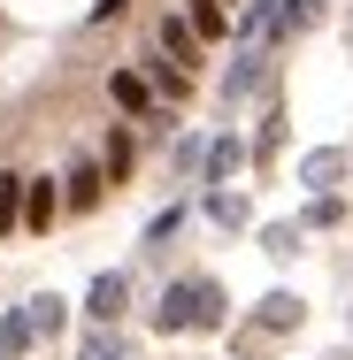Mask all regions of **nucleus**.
Here are the masks:
<instances>
[{
  "label": "nucleus",
  "instance_id": "obj_1",
  "mask_svg": "<svg viewBox=\"0 0 353 360\" xmlns=\"http://www.w3.org/2000/svg\"><path fill=\"white\" fill-rule=\"evenodd\" d=\"M123 307H131V276H116V269H108V276H92V291H85V314H92L100 330H116V322H123Z\"/></svg>",
  "mask_w": 353,
  "mask_h": 360
},
{
  "label": "nucleus",
  "instance_id": "obj_2",
  "mask_svg": "<svg viewBox=\"0 0 353 360\" xmlns=\"http://www.w3.org/2000/svg\"><path fill=\"white\" fill-rule=\"evenodd\" d=\"M269 77H277V46H246V54H238V70L223 77V100H246V92H261Z\"/></svg>",
  "mask_w": 353,
  "mask_h": 360
},
{
  "label": "nucleus",
  "instance_id": "obj_3",
  "mask_svg": "<svg viewBox=\"0 0 353 360\" xmlns=\"http://www.w3.org/2000/svg\"><path fill=\"white\" fill-rule=\"evenodd\" d=\"M54 215H62V176H23V222L54 230Z\"/></svg>",
  "mask_w": 353,
  "mask_h": 360
},
{
  "label": "nucleus",
  "instance_id": "obj_4",
  "mask_svg": "<svg viewBox=\"0 0 353 360\" xmlns=\"http://www.w3.org/2000/svg\"><path fill=\"white\" fill-rule=\"evenodd\" d=\"M100 192H108V176H100V161H77L70 176H62V207H100Z\"/></svg>",
  "mask_w": 353,
  "mask_h": 360
},
{
  "label": "nucleus",
  "instance_id": "obj_5",
  "mask_svg": "<svg viewBox=\"0 0 353 360\" xmlns=\"http://www.w3.org/2000/svg\"><path fill=\"white\" fill-rule=\"evenodd\" d=\"M154 330H161V338L192 330V284H169V291H161V307H154Z\"/></svg>",
  "mask_w": 353,
  "mask_h": 360
},
{
  "label": "nucleus",
  "instance_id": "obj_6",
  "mask_svg": "<svg viewBox=\"0 0 353 360\" xmlns=\"http://www.w3.org/2000/svg\"><path fill=\"white\" fill-rule=\"evenodd\" d=\"M161 54H169L177 70L192 77V54H200V39H192V23H185V15H161Z\"/></svg>",
  "mask_w": 353,
  "mask_h": 360
},
{
  "label": "nucleus",
  "instance_id": "obj_7",
  "mask_svg": "<svg viewBox=\"0 0 353 360\" xmlns=\"http://www.w3.org/2000/svg\"><path fill=\"white\" fill-rule=\"evenodd\" d=\"M131 161H139V146H131V131L116 123L108 146H100V176H108V184H123V176H131Z\"/></svg>",
  "mask_w": 353,
  "mask_h": 360
},
{
  "label": "nucleus",
  "instance_id": "obj_8",
  "mask_svg": "<svg viewBox=\"0 0 353 360\" xmlns=\"http://www.w3.org/2000/svg\"><path fill=\"white\" fill-rule=\"evenodd\" d=\"M185 23H192V39H230V8L223 0H192Z\"/></svg>",
  "mask_w": 353,
  "mask_h": 360
},
{
  "label": "nucleus",
  "instance_id": "obj_9",
  "mask_svg": "<svg viewBox=\"0 0 353 360\" xmlns=\"http://www.w3.org/2000/svg\"><path fill=\"white\" fill-rule=\"evenodd\" d=\"M23 322H31V338H62V322H70V314H62V299H54V291H39V299L23 307Z\"/></svg>",
  "mask_w": 353,
  "mask_h": 360
},
{
  "label": "nucleus",
  "instance_id": "obj_10",
  "mask_svg": "<svg viewBox=\"0 0 353 360\" xmlns=\"http://www.w3.org/2000/svg\"><path fill=\"white\" fill-rule=\"evenodd\" d=\"M254 330H299V299H292V291H269L261 314H254Z\"/></svg>",
  "mask_w": 353,
  "mask_h": 360
},
{
  "label": "nucleus",
  "instance_id": "obj_11",
  "mask_svg": "<svg viewBox=\"0 0 353 360\" xmlns=\"http://www.w3.org/2000/svg\"><path fill=\"white\" fill-rule=\"evenodd\" d=\"M200 161H208V184H230V176H238V161H246V146H238V139H215Z\"/></svg>",
  "mask_w": 353,
  "mask_h": 360
},
{
  "label": "nucleus",
  "instance_id": "obj_12",
  "mask_svg": "<svg viewBox=\"0 0 353 360\" xmlns=\"http://www.w3.org/2000/svg\"><path fill=\"white\" fill-rule=\"evenodd\" d=\"M192 330H223V291L208 276H192Z\"/></svg>",
  "mask_w": 353,
  "mask_h": 360
},
{
  "label": "nucleus",
  "instance_id": "obj_13",
  "mask_svg": "<svg viewBox=\"0 0 353 360\" xmlns=\"http://www.w3.org/2000/svg\"><path fill=\"white\" fill-rule=\"evenodd\" d=\"M31 353V322L23 314H0V360H23Z\"/></svg>",
  "mask_w": 353,
  "mask_h": 360
},
{
  "label": "nucleus",
  "instance_id": "obj_14",
  "mask_svg": "<svg viewBox=\"0 0 353 360\" xmlns=\"http://www.w3.org/2000/svg\"><path fill=\"white\" fill-rule=\"evenodd\" d=\"M208 215L223 222V230H238V222H246V200H238V192H223V184H208Z\"/></svg>",
  "mask_w": 353,
  "mask_h": 360
},
{
  "label": "nucleus",
  "instance_id": "obj_15",
  "mask_svg": "<svg viewBox=\"0 0 353 360\" xmlns=\"http://www.w3.org/2000/svg\"><path fill=\"white\" fill-rule=\"evenodd\" d=\"M23 222V176H0V238Z\"/></svg>",
  "mask_w": 353,
  "mask_h": 360
},
{
  "label": "nucleus",
  "instance_id": "obj_16",
  "mask_svg": "<svg viewBox=\"0 0 353 360\" xmlns=\"http://www.w3.org/2000/svg\"><path fill=\"white\" fill-rule=\"evenodd\" d=\"M154 70V84H161V100H192V77L177 70V62H146Z\"/></svg>",
  "mask_w": 353,
  "mask_h": 360
},
{
  "label": "nucleus",
  "instance_id": "obj_17",
  "mask_svg": "<svg viewBox=\"0 0 353 360\" xmlns=\"http://www.w3.org/2000/svg\"><path fill=\"white\" fill-rule=\"evenodd\" d=\"M116 100H123V108H131V115H154V92H146V77H116Z\"/></svg>",
  "mask_w": 353,
  "mask_h": 360
},
{
  "label": "nucleus",
  "instance_id": "obj_18",
  "mask_svg": "<svg viewBox=\"0 0 353 360\" xmlns=\"http://www.w3.org/2000/svg\"><path fill=\"white\" fill-rule=\"evenodd\" d=\"M261 253H299V230H292V222H269V230H261Z\"/></svg>",
  "mask_w": 353,
  "mask_h": 360
},
{
  "label": "nucleus",
  "instance_id": "obj_19",
  "mask_svg": "<svg viewBox=\"0 0 353 360\" xmlns=\"http://www.w3.org/2000/svg\"><path fill=\"white\" fill-rule=\"evenodd\" d=\"M338 169H346V153H307V169H299V176H307V184H330Z\"/></svg>",
  "mask_w": 353,
  "mask_h": 360
},
{
  "label": "nucleus",
  "instance_id": "obj_20",
  "mask_svg": "<svg viewBox=\"0 0 353 360\" xmlns=\"http://www.w3.org/2000/svg\"><path fill=\"white\" fill-rule=\"evenodd\" d=\"M177 222H185V207H169V215H154V230H146V253H161V245L177 238Z\"/></svg>",
  "mask_w": 353,
  "mask_h": 360
},
{
  "label": "nucleus",
  "instance_id": "obj_21",
  "mask_svg": "<svg viewBox=\"0 0 353 360\" xmlns=\"http://www.w3.org/2000/svg\"><path fill=\"white\" fill-rule=\"evenodd\" d=\"M85 360H123V345H116V330H108V338H85Z\"/></svg>",
  "mask_w": 353,
  "mask_h": 360
},
{
  "label": "nucleus",
  "instance_id": "obj_22",
  "mask_svg": "<svg viewBox=\"0 0 353 360\" xmlns=\"http://www.w3.org/2000/svg\"><path fill=\"white\" fill-rule=\"evenodd\" d=\"M123 8H131V0H100V15H123Z\"/></svg>",
  "mask_w": 353,
  "mask_h": 360
},
{
  "label": "nucleus",
  "instance_id": "obj_23",
  "mask_svg": "<svg viewBox=\"0 0 353 360\" xmlns=\"http://www.w3.org/2000/svg\"><path fill=\"white\" fill-rule=\"evenodd\" d=\"M223 8H238V0H223Z\"/></svg>",
  "mask_w": 353,
  "mask_h": 360
}]
</instances>
